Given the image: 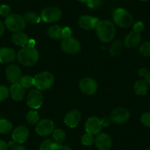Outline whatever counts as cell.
Masks as SVG:
<instances>
[{"instance_id":"ac0fdd59","label":"cell","mask_w":150,"mask_h":150,"mask_svg":"<svg viewBox=\"0 0 150 150\" xmlns=\"http://www.w3.org/2000/svg\"><path fill=\"white\" fill-rule=\"evenodd\" d=\"M141 41V34L139 33H137V32L132 30L125 37L124 43H125V45L128 48H134L136 46H138Z\"/></svg>"},{"instance_id":"4316f807","label":"cell","mask_w":150,"mask_h":150,"mask_svg":"<svg viewBox=\"0 0 150 150\" xmlns=\"http://www.w3.org/2000/svg\"><path fill=\"white\" fill-rule=\"evenodd\" d=\"M26 119L30 125H35L39 122V115L35 110H30L27 114Z\"/></svg>"},{"instance_id":"836d02e7","label":"cell","mask_w":150,"mask_h":150,"mask_svg":"<svg viewBox=\"0 0 150 150\" xmlns=\"http://www.w3.org/2000/svg\"><path fill=\"white\" fill-rule=\"evenodd\" d=\"M102 0H90L87 3L88 7L91 9H98L102 5Z\"/></svg>"},{"instance_id":"1f68e13d","label":"cell","mask_w":150,"mask_h":150,"mask_svg":"<svg viewBox=\"0 0 150 150\" xmlns=\"http://www.w3.org/2000/svg\"><path fill=\"white\" fill-rule=\"evenodd\" d=\"M94 140L93 135L89 133H86L82 137L81 142L85 146H91L94 143Z\"/></svg>"},{"instance_id":"b9f144b4","label":"cell","mask_w":150,"mask_h":150,"mask_svg":"<svg viewBox=\"0 0 150 150\" xmlns=\"http://www.w3.org/2000/svg\"><path fill=\"white\" fill-rule=\"evenodd\" d=\"M147 72H148V71H147L146 69H145V68L140 69L139 71H138V74H139V75L141 76V77H145L146 74H147Z\"/></svg>"},{"instance_id":"ba28073f","label":"cell","mask_w":150,"mask_h":150,"mask_svg":"<svg viewBox=\"0 0 150 150\" xmlns=\"http://www.w3.org/2000/svg\"><path fill=\"white\" fill-rule=\"evenodd\" d=\"M27 105L32 109H38L41 108L44 102V96L41 91L33 89L28 93L27 99Z\"/></svg>"},{"instance_id":"f6af8a7d","label":"cell","mask_w":150,"mask_h":150,"mask_svg":"<svg viewBox=\"0 0 150 150\" xmlns=\"http://www.w3.org/2000/svg\"><path fill=\"white\" fill-rule=\"evenodd\" d=\"M145 80V81L146 82L147 84H148L149 86H150V71H149L147 72L146 74Z\"/></svg>"},{"instance_id":"e0dca14e","label":"cell","mask_w":150,"mask_h":150,"mask_svg":"<svg viewBox=\"0 0 150 150\" xmlns=\"http://www.w3.org/2000/svg\"><path fill=\"white\" fill-rule=\"evenodd\" d=\"M29 136V130L26 127L18 126L13 130L12 138L14 142L23 144L27 140Z\"/></svg>"},{"instance_id":"ab89813d","label":"cell","mask_w":150,"mask_h":150,"mask_svg":"<svg viewBox=\"0 0 150 150\" xmlns=\"http://www.w3.org/2000/svg\"><path fill=\"white\" fill-rule=\"evenodd\" d=\"M71 35V30L69 27H64L63 28V37L67 38L70 37Z\"/></svg>"},{"instance_id":"e575fe53","label":"cell","mask_w":150,"mask_h":150,"mask_svg":"<svg viewBox=\"0 0 150 150\" xmlns=\"http://www.w3.org/2000/svg\"><path fill=\"white\" fill-rule=\"evenodd\" d=\"M141 122L145 127H150V112L143 113L141 117Z\"/></svg>"},{"instance_id":"277c9868","label":"cell","mask_w":150,"mask_h":150,"mask_svg":"<svg viewBox=\"0 0 150 150\" xmlns=\"http://www.w3.org/2000/svg\"><path fill=\"white\" fill-rule=\"evenodd\" d=\"M54 81V76L49 71H42L34 77V86L40 91L50 88Z\"/></svg>"},{"instance_id":"c3c4849f","label":"cell","mask_w":150,"mask_h":150,"mask_svg":"<svg viewBox=\"0 0 150 150\" xmlns=\"http://www.w3.org/2000/svg\"><path fill=\"white\" fill-rule=\"evenodd\" d=\"M146 150H150V148H149V149H146Z\"/></svg>"},{"instance_id":"d4e9b609","label":"cell","mask_w":150,"mask_h":150,"mask_svg":"<svg viewBox=\"0 0 150 150\" xmlns=\"http://www.w3.org/2000/svg\"><path fill=\"white\" fill-rule=\"evenodd\" d=\"M24 18L26 22L30 24H38L41 21V16L34 12H27L24 15Z\"/></svg>"},{"instance_id":"7bdbcfd3","label":"cell","mask_w":150,"mask_h":150,"mask_svg":"<svg viewBox=\"0 0 150 150\" xmlns=\"http://www.w3.org/2000/svg\"><path fill=\"white\" fill-rule=\"evenodd\" d=\"M5 24L2 21H0V37H2V35L4 34L5 33Z\"/></svg>"},{"instance_id":"ee69618b","label":"cell","mask_w":150,"mask_h":150,"mask_svg":"<svg viewBox=\"0 0 150 150\" xmlns=\"http://www.w3.org/2000/svg\"><path fill=\"white\" fill-rule=\"evenodd\" d=\"M12 150H26V148L22 145H16L12 148Z\"/></svg>"},{"instance_id":"7a4b0ae2","label":"cell","mask_w":150,"mask_h":150,"mask_svg":"<svg viewBox=\"0 0 150 150\" xmlns=\"http://www.w3.org/2000/svg\"><path fill=\"white\" fill-rule=\"evenodd\" d=\"M17 60L18 63L24 66H32L37 63L39 53L34 47H23L17 53Z\"/></svg>"},{"instance_id":"60d3db41","label":"cell","mask_w":150,"mask_h":150,"mask_svg":"<svg viewBox=\"0 0 150 150\" xmlns=\"http://www.w3.org/2000/svg\"><path fill=\"white\" fill-rule=\"evenodd\" d=\"M8 144L3 140L0 139V150H8Z\"/></svg>"},{"instance_id":"7c38bea8","label":"cell","mask_w":150,"mask_h":150,"mask_svg":"<svg viewBox=\"0 0 150 150\" xmlns=\"http://www.w3.org/2000/svg\"><path fill=\"white\" fill-rule=\"evenodd\" d=\"M102 127L101 119L96 116H92L89 118L85 125L86 132L92 135H98L101 132Z\"/></svg>"},{"instance_id":"d590c367","label":"cell","mask_w":150,"mask_h":150,"mask_svg":"<svg viewBox=\"0 0 150 150\" xmlns=\"http://www.w3.org/2000/svg\"><path fill=\"white\" fill-rule=\"evenodd\" d=\"M11 9L8 5H2L0 6V16L5 17H8L11 15Z\"/></svg>"},{"instance_id":"52a82bcc","label":"cell","mask_w":150,"mask_h":150,"mask_svg":"<svg viewBox=\"0 0 150 150\" xmlns=\"http://www.w3.org/2000/svg\"><path fill=\"white\" fill-rule=\"evenodd\" d=\"M62 13L60 9L55 7H48L41 11V18L44 22L51 23L60 19Z\"/></svg>"},{"instance_id":"3957f363","label":"cell","mask_w":150,"mask_h":150,"mask_svg":"<svg viewBox=\"0 0 150 150\" xmlns=\"http://www.w3.org/2000/svg\"><path fill=\"white\" fill-rule=\"evenodd\" d=\"M112 20L118 27L122 28L130 27L133 23V17L124 8H117L112 13Z\"/></svg>"},{"instance_id":"d6986e66","label":"cell","mask_w":150,"mask_h":150,"mask_svg":"<svg viewBox=\"0 0 150 150\" xmlns=\"http://www.w3.org/2000/svg\"><path fill=\"white\" fill-rule=\"evenodd\" d=\"M16 57L15 50L8 47L0 48V63H9L13 61Z\"/></svg>"},{"instance_id":"7402d4cb","label":"cell","mask_w":150,"mask_h":150,"mask_svg":"<svg viewBox=\"0 0 150 150\" xmlns=\"http://www.w3.org/2000/svg\"><path fill=\"white\" fill-rule=\"evenodd\" d=\"M48 35L51 38L54 40L63 39V28L60 26H52L50 27L47 30Z\"/></svg>"},{"instance_id":"9c48e42d","label":"cell","mask_w":150,"mask_h":150,"mask_svg":"<svg viewBox=\"0 0 150 150\" xmlns=\"http://www.w3.org/2000/svg\"><path fill=\"white\" fill-rule=\"evenodd\" d=\"M110 119L113 123L123 124L129 119V112L125 108H116L110 112Z\"/></svg>"},{"instance_id":"603a6c76","label":"cell","mask_w":150,"mask_h":150,"mask_svg":"<svg viewBox=\"0 0 150 150\" xmlns=\"http://www.w3.org/2000/svg\"><path fill=\"white\" fill-rule=\"evenodd\" d=\"M148 90V84L145 80H138L135 83L134 86V91L135 93L138 96H144Z\"/></svg>"},{"instance_id":"7dc6e473","label":"cell","mask_w":150,"mask_h":150,"mask_svg":"<svg viewBox=\"0 0 150 150\" xmlns=\"http://www.w3.org/2000/svg\"><path fill=\"white\" fill-rule=\"evenodd\" d=\"M140 1H142V2H146L148 0H140Z\"/></svg>"},{"instance_id":"d6a6232c","label":"cell","mask_w":150,"mask_h":150,"mask_svg":"<svg viewBox=\"0 0 150 150\" xmlns=\"http://www.w3.org/2000/svg\"><path fill=\"white\" fill-rule=\"evenodd\" d=\"M10 90L5 86H0V102L5 100L9 96Z\"/></svg>"},{"instance_id":"f35d334b","label":"cell","mask_w":150,"mask_h":150,"mask_svg":"<svg viewBox=\"0 0 150 150\" xmlns=\"http://www.w3.org/2000/svg\"><path fill=\"white\" fill-rule=\"evenodd\" d=\"M54 150H72L70 147L67 146H63V145H58V144H56L54 146Z\"/></svg>"},{"instance_id":"83f0119b","label":"cell","mask_w":150,"mask_h":150,"mask_svg":"<svg viewBox=\"0 0 150 150\" xmlns=\"http://www.w3.org/2000/svg\"><path fill=\"white\" fill-rule=\"evenodd\" d=\"M122 42L120 40H116L112 43V47L110 49V53L112 56H117L121 54L122 52Z\"/></svg>"},{"instance_id":"8992f818","label":"cell","mask_w":150,"mask_h":150,"mask_svg":"<svg viewBox=\"0 0 150 150\" xmlns=\"http://www.w3.org/2000/svg\"><path fill=\"white\" fill-rule=\"evenodd\" d=\"M61 48L68 54H77L81 50V44L74 37H67L63 38L61 41Z\"/></svg>"},{"instance_id":"9a60e30c","label":"cell","mask_w":150,"mask_h":150,"mask_svg":"<svg viewBox=\"0 0 150 150\" xmlns=\"http://www.w3.org/2000/svg\"><path fill=\"white\" fill-rule=\"evenodd\" d=\"M81 120V113L76 109L69 111L64 118V122L66 125L71 128L76 127Z\"/></svg>"},{"instance_id":"5b68a950","label":"cell","mask_w":150,"mask_h":150,"mask_svg":"<svg viewBox=\"0 0 150 150\" xmlns=\"http://www.w3.org/2000/svg\"><path fill=\"white\" fill-rule=\"evenodd\" d=\"M5 25L10 31L18 33L25 28L26 21L24 17L18 14H11L6 17Z\"/></svg>"},{"instance_id":"ffe728a7","label":"cell","mask_w":150,"mask_h":150,"mask_svg":"<svg viewBox=\"0 0 150 150\" xmlns=\"http://www.w3.org/2000/svg\"><path fill=\"white\" fill-rule=\"evenodd\" d=\"M10 90V94L11 98L15 101H21L24 99L25 95V89L19 84H13Z\"/></svg>"},{"instance_id":"8d00e7d4","label":"cell","mask_w":150,"mask_h":150,"mask_svg":"<svg viewBox=\"0 0 150 150\" xmlns=\"http://www.w3.org/2000/svg\"><path fill=\"white\" fill-rule=\"evenodd\" d=\"M144 24L142 21H137L136 23H135L133 26V30L134 31L137 32V33H141L143 30H144Z\"/></svg>"},{"instance_id":"f1b7e54d","label":"cell","mask_w":150,"mask_h":150,"mask_svg":"<svg viewBox=\"0 0 150 150\" xmlns=\"http://www.w3.org/2000/svg\"><path fill=\"white\" fill-rule=\"evenodd\" d=\"M19 84L24 88V89L29 88L32 87L34 86V78L31 76H23L21 78L19 82Z\"/></svg>"},{"instance_id":"bcb514c9","label":"cell","mask_w":150,"mask_h":150,"mask_svg":"<svg viewBox=\"0 0 150 150\" xmlns=\"http://www.w3.org/2000/svg\"><path fill=\"white\" fill-rule=\"evenodd\" d=\"M79 1H80L82 2H84V3H88L90 0H79Z\"/></svg>"},{"instance_id":"484cf974","label":"cell","mask_w":150,"mask_h":150,"mask_svg":"<svg viewBox=\"0 0 150 150\" xmlns=\"http://www.w3.org/2000/svg\"><path fill=\"white\" fill-rule=\"evenodd\" d=\"M13 129V125L7 119H0V133L7 134Z\"/></svg>"},{"instance_id":"5bb4252c","label":"cell","mask_w":150,"mask_h":150,"mask_svg":"<svg viewBox=\"0 0 150 150\" xmlns=\"http://www.w3.org/2000/svg\"><path fill=\"white\" fill-rule=\"evenodd\" d=\"M94 142L99 150H108L112 146V139L110 136L105 132L98 134L95 138Z\"/></svg>"},{"instance_id":"6da1fadb","label":"cell","mask_w":150,"mask_h":150,"mask_svg":"<svg viewBox=\"0 0 150 150\" xmlns=\"http://www.w3.org/2000/svg\"><path fill=\"white\" fill-rule=\"evenodd\" d=\"M95 30L99 39L103 43H109L112 41L116 32L114 24L109 20L99 21Z\"/></svg>"},{"instance_id":"44dd1931","label":"cell","mask_w":150,"mask_h":150,"mask_svg":"<svg viewBox=\"0 0 150 150\" xmlns=\"http://www.w3.org/2000/svg\"><path fill=\"white\" fill-rule=\"evenodd\" d=\"M12 41L15 45L18 46V47H25L29 45L30 39L24 33L18 32L15 33L12 36Z\"/></svg>"},{"instance_id":"8fae6325","label":"cell","mask_w":150,"mask_h":150,"mask_svg":"<svg viewBox=\"0 0 150 150\" xmlns=\"http://www.w3.org/2000/svg\"><path fill=\"white\" fill-rule=\"evenodd\" d=\"M54 124L50 119H43L38 122L36 126V132L41 136L49 135L54 132Z\"/></svg>"},{"instance_id":"4fadbf2b","label":"cell","mask_w":150,"mask_h":150,"mask_svg":"<svg viewBox=\"0 0 150 150\" xmlns=\"http://www.w3.org/2000/svg\"><path fill=\"white\" fill-rule=\"evenodd\" d=\"M79 87L81 91L85 94L92 95L94 94L97 91V83L94 80L89 77H86L81 80L79 84Z\"/></svg>"},{"instance_id":"30bf717a","label":"cell","mask_w":150,"mask_h":150,"mask_svg":"<svg viewBox=\"0 0 150 150\" xmlns=\"http://www.w3.org/2000/svg\"><path fill=\"white\" fill-rule=\"evenodd\" d=\"M5 75L8 81L12 84L19 83L20 80L22 77L21 69L15 64H11L6 68Z\"/></svg>"},{"instance_id":"2e32d148","label":"cell","mask_w":150,"mask_h":150,"mask_svg":"<svg viewBox=\"0 0 150 150\" xmlns=\"http://www.w3.org/2000/svg\"><path fill=\"white\" fill-rule=\"evenodd\" d=\"M99 20L97 18L92 17L91 16H81L78 19V24L81 28L84 30H93L96 27V24Z\"/></svg>"},{"instance_id":"4dcf8cb0","label":"cell","mask_w":150,"mask_h":150,"mask_svg":"<svg viewBox=\"0 0 150 150\" xmlns=\"http://www.w3.org/2000/svg\"><path fill=\"white\" fill-rule=\"evenodd\" d=\"M55 145V143L52 141L51 140H45V141L41 143L39 150H54Z\"/></svg>"},{"instance_id":"74e56055","label":"cell","mask_w":150,"mask_h":150,"mask_svg":"<svg viewBox=\"0 0 150 150\" xmlns=\"http://www.w3.org/2000/svg\"><path fill=\"white\" fill-rule=\"evenodd\" d=\"M111 119L110 117H107V116H105V117L102 118L101 119V123H102V125L104 127H108L111 123Z\"/></svg>"},{"instance_id":"f546056e","label":"cell","mask_w":150,"mask_h":150,"mask_svg":"<svg viewBox=\"0 0 150 150\" xmlns=\"http://www.w3.org/2000/svg\"><path fill=\"white\" fill-rule=\"evenodd\" d=\"M139 52L145 57H150V41L143 43L139 48Z\"/></svg>"},{"instance_id":"cb8c5ba5","label":"cell","mask_w":150,"mask_h":150,"mask_svg":"<svg viewBox=\"0 0 150 150\" xmlns=\"http://www.w3.org/2000/svg\"><path fill=\"white\" fill-rule=\"evenodd\" d=\"M53 138L54 140V143L58 145H61L66 140V133L61 129H57L53 132Z\"/></svg>"}]
</instances>
